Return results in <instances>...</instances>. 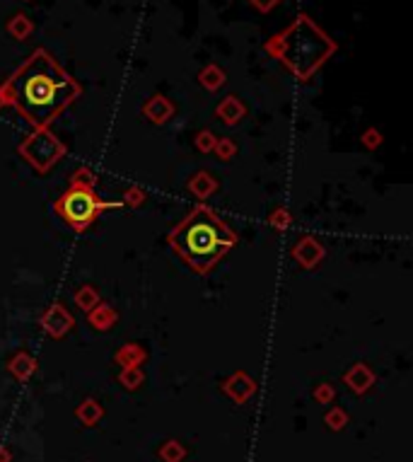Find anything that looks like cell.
Here are the masks:
<instances>
[{"instance_id": "14", "label": "cell", "mask_w": 413, "mask_h": 462, "mask_svg": "<svg viewBox=\"0 0 413 462\" xmlns=\"http://www.w3.org/2000/svg\"><path fill=\"white\" fill-rule=\"evenodd\" d=\"M8 460H10V453H8V450L0 448V462H8Z\"/></svg>"}, {"instance_id": "2", "label": "cell", "mask_w": 413, "mask_h": 462, "mask_svg": "<svg viewBox=\"0 0 413 462\" xmlns=\"http://www.w3.org/2000/svg\"><path fill=\"white\" fill-rule=\"evenodd\" d=\"M169 242L177 255L191 264V269L206 274L235 245V235L213 211L199 206L169 235Z\"/></svg>"}, {"instance_id": "13", "label": "cell", "mask_w": 413, "mask_h": 462, "mask_svg": "<svg viewBox=\"0 0 413 462\" xmlns=\"http://www.w3.org/2000/svg\"><path fill=\"white\" fill-rule=\"evenodd\" d=\"M316 397H319V399H321V402H326V399H329V397H331V390H329V387H326V385H324V390H319V394H316Z\"/></svg>"}, {"instance_id": "11", "label": "cell", "mask_w": 413, "mask_h": 462, "mask_svg": "<svg viewBox=\"0 0 413 462\" xmlns=\"http://www.w3.org/2000/svg\"><path fill=\"white\" fill-rule=\"evenodd\" d=\"M326 424H329V428H333V431H338V428L346 426V414H343L341 409H333L326 414Z\"/></svg>"}, {"instance_id": "6", "label": "cell", "mask_w": 413, "mask_h": 462, "mask_svg": "<svg viewBox=\"0 0 413 462\" xmlns=\"http://www.w3.org/2000/svg\"><path fill=\"white\" fill-rule=\"evenodd\" d=\"M346 382L350 385V390H355V392H365L367 387L372 385V373L365 368V365H355V368L346 375Z\"/></svg>"}, {"instance_id": "7", "label": "cell", "mask_w": 413, "mask_h": 462, "mask_svg": "<svg viewBox=\"0 0 413 462\" xmlns=\"http://www.w3.org/2000/svg\"><path fill=\"white\" fill-rule=\"evenodd\" d=\"M78 416L85 421V424H94V421L101 416V409H99V404L94 402V399H87V402H82L80 404V409H78Z\"/></svg>"}, {"instance_id": "12", "label": "cell", "mask_w": 413, "mask_h": 462, "mask_svg": "<svg viewBox=\"0 0 413 462\" xmlns=\"http://www.w3.org/2000/svg\"><path fill=\"white\" fill-rule=\"evenodd\" d=\"M249 3H252L254 8L259 10V13H269V10H273L276 5L281 3V0H249Z\"/></svg>"}, {"instance_id": "1", "label": "cell", "mask_w": 413, "mask_h": 462, "mask_svg": "<svg viewBox=\"0 0 413 462\" xmlns=\"http://www.w3.org/2000/svg\"><path fill=\"white\" fill-rule=\"evenodd\" d=\"M78 83L44 49H37L3 87L5 99L13 102L37 128L54 121L58 111L78 97Z\"/></svg>"}, {"instance_id": "5", "label": "cell", "mask_w": 413, "mask_h": 462, "mask_svg": "<svg viewBox=\"0 0 413 462\" xmlns=\"http://www.w3.org/2000/svg\"><path fill=\"white\" fill-rule=\"evenodd\" d=\"M225 390H228V394H232L237 402H245L249 394L254 392V382L249 380L245 373H237V375H232L228 382H225Z\"/></svg>"}, {"instance_id": "3", "label": "cell", "mask_w": 413, "mask_h": 462, "mask_svg": "<svg viewBox=\"0 0 413 462\" xmlns=\"http://www.w3.org/2000/svg\"><path fill=\"white\" fill-rule=\"evenodd\" d=\"M266 49H269L276 59H281L297 78L307 80V78L333 54L336 47H333L331 39L326 37L307 15H300L285 32H281L278 37L271 39V42L266 44Z\"/></svg>"}, {"instance_id": "10", "label": "cell", "mask_w": 413, "mask_h": 462, "mask_svg": "<svg viewBox=\"0 0 413 462\" xmlns=\"http://www.w3.org/2000/svg\"><path fill=\"white\" fill-rule=\"evenodd\" d=\"M160 455H162V458H165L167 462H179V460L184 458V448H182V445H179V443H174V441H172V443H167V448L162 450Z\"/></svg>"}, {"instance_id": "8", "label": "cell", "mask_w": 413, "mask_h": 462, "mask_svg": "<svg viewBox=\"0 0 413 462\" xmlns=\"http://www.w3.org/2000/svg\"><path fill=\"white\" fill-rule=\"evenodd\" d=\"M201 83L206 87L215 90V87H220L225 83V73L220 71V68H215V66H208V68L201 73Z\"/></svg>"}, {"instance_id": "9", "label": "cell", "mask_w": 413, "mask_h": 462, "mask_svg": "<svg viewBox=\"0 0 413 462\" xmlns=\"http://www.w3.org/2000/svg\"><path fill=\"white\" fill-rule=\"evenodd\" d=\"M10 35L17 37V39H25L27 35L32 32V22L25 18V15H17V18H13V22H10Z\"/></svg>"}, {"instance_id": "4", "label": "cell", "mask_w": 413, "mask_h": 462, "mask_svg": "<svg viewBox=\"0 0 413 462\" xmlns=\"http://www.w3.org/2000/svg\"><path fill=\"white\" fill-rule=\"evenodd\" d=\"M104 204L94 196V191L85 184H73L56 204V211L63 218L66 223H70L75 230H85L94 218L99 216V211Z\"/></svg>"}]
</instances>
